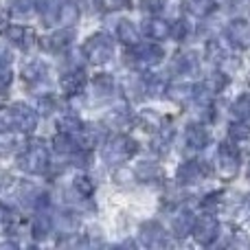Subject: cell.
<instances>
[{
	"label": "cell",
	"mask_w": 250,
	"mask_h": 250,
	"mask_svg": "<svg viewBox=\"0 0 250 250\" xmlns=\"http://www.w3.org/2000/svg\"><path fill=\"white\" fill-rule=\"evenodd\" d=\"M230 136L235 138V141H244V138L250 136V127L244 121H237L230 125Z\"/></svg>",
	"instance_id": "8d00e7d4"
},
{
	"label": "cell",
	"mask_w": 250,
	"mask_h": 250,
	"mask_svg": "<svg viewBox=\"0 0 250 250\" xmlns=\"http://www.w3.org/2000/svg\"><path fill=\"white\" fill-rule=\"evenodd\" d=\"M4 35L9 38V42H13L16 46H20V48H29L31 44H33V31L26 29V26H22V24L9 26Z\"/></svg>",
	"instance_id": "2e32d148"
},
{
	"label": "cell",
	"mask_w": 250,
	"mask_h": 250,
	"mask_svg": "<svg viewBox=\"0 0 250 250\" xmlns=\"http://www.w3.org/2000/svg\"><path fill=\"white\" fill-rule=\"evenodd\" d=\"M138 29L134 26V22H129V20H121L119 22V26H117V40L121 44H125V46H136L138 44Z\"/></svg>",
	"instance_id": "ac0fdd59"
},
{
	"label": "cell",
	"mask_w": 250,
	"mask_h": 250,
	"mask_svg": "<svg viewBox=\"0 0 250 250\" xmlns=\"http://www.w3.org/2000/svg\"><path fill=\"white\" fill-rule=\"evenodd\" d=\"M92 86H95V90H97V97L105 99V97H110L114 92V79L110 77V75H97Z\"/></svg>",
	"instance_id": "cb8c5ba5"
},
{
	"label": "cell",
	"mask_w": 250,
	"mask_h": 250,
	"mask_svg": "<svg viewBox=\"0 0 250 250\" xmlns=\"http://www.w3.org/2000/svg\"><path fill=\"white\" fill-rule=\"evenodd\" d=\"M141 121L145 123L147 129H160V117H158V114H149L145 110V112L141 114Z\"/></svg>",
	"instance_id": "f35d334b"
},
{
	"label": "cell",
	"mask_w": 250,
	"mask_h": 250,
	"mask_svg": "<svg viewBox=\"0 0 250 250\" xmlns=\"http://www.w3.org/2000/svg\"><path fill=\"white\" fill-rule=\"evenodd\" d=\"M77 20H79V7H77V4H75L73 0H66V2H62L60 18H57V22H62L64 26H73Z\"/></svg>",
	"instance_id": "44dd1931"
},
{
	"label": "cell",
	"mask_w": 250,
	"mask_h": 250,
	"mask_svg": "<svg viewBox=\"0 0 250 250\" xmlns=\"http://www.w3.org/2000/svg\"><path fill=\"white\" fill-rule=\"evenodd\" d=\"M132 57L143 66H156V64L163 62L165 51L156 42H147V44L138 42L136 46H134V51H132Z\"/></svg>",
	"instance_id": "9c48e42d"
},
{
	"label": "cell",
	"mask_w": 250,
	"mask_h": 250,
	"mask_svg": "<svg viewBox=\"0 0 250 250\" xmlns=\"http://www.w3.org/2000/svg\"><path fill=\"white\" fill-rule=\"evenodd\" d=\"M202 86L207 88L211 95H217V92H222V88L226 86V75H224V73H222V75H220V73H213L211 77L204 79Z\"/></svg>",
	"instance_id": "f546056e"
},
{
	"label": "cell",
	"mask_w": 250,
	"mask_h": 250,
	"mask_svg": "<svg viewBox=\"0 0 250 250\" xmlns=\"http://www.w3.org/2000/svg\"><path fill=\"white\" fill-rule=\"evenodd\" d=\"M163 90H167L163 79H154V83L149 82V86H147V95H151V97H158Z\"/></svg>",
	"instance_id": "ab89813d"
},
{
	"label": "cell",
	"mask_w": 250,
	"mask_h": 250,
	"mask_svg": "<svg viewBox=\"0 0 250 250\" xmlns=\"http://www.w3.org/2000/svg\"><path fill=\"white\" fill-rule=\"evenodd\" d=\"M60 83H62V90H64L66 95H77V92H82L83 83H86V73H83L82 68H73V70L62 75Z\"/></svg>",
	"instance_id": "4fadbf2b"
},
{
	"label": "cell",
	"mask_w": 250,
	"mask_h": 250,
	"mask_svg": "<svg viewBox=\"0 0 250 250\" xmlns=\"http://www.w3.org/2000/svg\"><path fill=\"white\" fill-rule=\"evenodd\" d=\"M145 11H160V0H143Z\"/></svg>",
	"instance_id": "7bdbcfd3"
},
{
	"label": "cell",
	"mask_w": 250,
	"mask_h": 250,
	"mask_svg": "<svg viewBox=\"0 0 250 250\" xmlns=\"http://www.w3.org/2000/svg\"><path fill=\"white\" fill-rule=\"evenodd\" d=\"M248 82H250V75H248Z\"/></svg>",
	"instance_id": "7dc6e473"
},
{
	"label": "cell",
	"mask_w": 250,
	"mask_h": 250,
	"mask_svg": "<svg viewBox=\"0 0 250 250\" xmlns=\"http://www.w3.org/2000/svg\"><path fill=\"white\" fill-rule=\"evenodd\" d=\"M185 7L189 13L198 18H207L215 9V0H185Z\"/></svg>",
	"instance_id": "7402d4cb"
},
{
	"label": "cell",
	"mask_w": 250,
	"mask_h": 250,
	"mask_svg": "<svg viewBox=\"0 0 250 250\" xmlns=\"http://www.w3.org/2000/svg\"><path fill=\"white\" fill-rule=\"evenodd\" d=\"M53 145H55V151H57V154L70 156V154H75V151H77L79 143H75L70 134H64V132H62V134H57V136L53 138Z\"/></svg>",
	"instance_id": "603a6c76"
},
{
	"label": "cell",
	"mask_w": 250,
	"mask_h": 250,
	"mask_svg": "<svg viewBox=\"0 0 250 250\" xmlns=\"http://www.w3.org/2000/svg\"><path fill=\"white\" fill-rule=\"evenodd\" d=\"M173 70L178 75H193L198 70V57L193 53H180L173 60Z\"/></svg>",
	"instance_id": "ffe728a7"
},
{
	"label": "cell",
	"mask_w": 250,
	"mask_h": 250,
	"mask_svg": "<svg viewBox=\"0 0 250 250\" xmlns=\"http://www.w3.org/2000/svg\"><path fill=\"white\" fill-rule=\"evenodd\" d=\"M114 55V40L105 33H95L83 44V57L90 64H105Z\"/></svg>",
	"instance_id": "3957f363"
},
{
	"label": "cell",
	"mask_w": 250,
	"mask_h": 250,
	"mask_svg": "<svg viewBox=\"0 0 250 250\" xmlns=\"http://www.w3.org/2000/svg\"><path fill=\"white\" fill-rule=\"evenodd\" d=\"M207 167H204L200 160H189V163H182L180 167H178V182L180 185H193V182H200L204 176H207Z\"/></svg>",
	"instance_id": "30bf717a"
},
{
	"label": "cell",
	"mask_w": 250,
	"mask_h": 250,
	"mask_svg": "<svg viewBox=\"0 0 250 250\" xmlns=\"http://www.w3.org/2000/svg\"><path fill=\"white\" fill-rule=\"evenodd\" d=\"M138 151V145L134 138L125 136V134H119V136H112L110 141H105L104 145V160L110 165H121L125 160H129L134 154Z\"/></svg>",
	"instance_id": "6da1fadb"
},
{
	"label": "cell",
	"mask_w": 250,
	"mask_h": 250,
	"mask_svg": "<svg viewBox=\"0 0 250 250\" xmlns=\"http://www.w3.org/2000/svg\"><path fill=\"white\" fill-rule=\"evenodd\" d=\"M160 11H165V16L169 18V20H180L182 11H185V4H182V0H163V4H160Z\"/></svg>",
	"instance_id": "484cf974"
},
{
	"label": "cell",
	"mask_w": 250,
	"mask_h": 250,
	"mask_svg": "<svg viewBox=\"0 0 250 250\" xmlns=\"http://www.w3.org/2000/svg\"><path fill=\"white\" fill-rule=\"evenodd\" d=\"M11 82H13L11 64H4V62H0V95H2V92L7 90L9 86H11Z\"/></svg>",
	"instance_id": "e575fe53"
},
{
	"label": "cell",
	"mask_w": 250,
	"mask_h": 250,
	"mask_svg": "<svg viewBox=\"0 0 250 250\" xmlns=\"http://www.w3.org/2000/svg\"><path fill=\"white\" fill-rule=\"evenodd\" d=\"M246 173H248V180H250V165H248V171Z\"/></svg>",
	"instance_id": "f6af8a7d"
},
{
	"label": "cell",
	"mask_w": 250,
	"mask_h": 250,
	"mask_svg": "<svg viewBox=\"0 0 250 250\" xmlns=\"http://www.w3.org/2000/svg\"><path fill=\"white\" fill-rule=\"evenodd\" d=\"M7 29H9L7 16H2V13H0V33H7Z\"/></svg>",
	"instance_id": "ee69618b"
},
{
	"label": "cell",
	"mask_w": 250,
	"mask_h": 250,
	"mask_svg": "<svg viewBox=\"0 0 250 250\" xmlns=\"http://www.w3.org/2000/svg\"><path fill=\"white\" fill-rule=\"evenodd\" d=\"M38 7L35 0H11V13L13 16H29L33 9Z\"/></svg>",
	"instance_id": "d6a6232c"
},
{
	"label": "cell",
	"mask_w": 250,
	"mask_h": 250,
	"mask_svg": "<svg viewBox=\"0 0 250 250\" xmlns=\"http://www.w3.org/2000/svg\"><path fill=\"white\" fill-rule=\"evenodd\" d=\"M233 237H235V239H233V246H239V244H242L244 248H248V246H250V242H248L246 235H244V230H235Z\"/></svg>",
	"instance_id": "b9f144b4"
},
{
	"label": "cell",
	"mask_w": 250,
	"mask_h": 250,
	"mask_svg": "<svg viewBox=\"0 0 250 250\" xmlns=\"http://www.w3.org/2000/svg\"><path fill=\"white\" fill-rule=\"evenodd\" d=\"M16 147V138L11 136V129H0V154H7Z\"/></svg>",
	"instance_id": "d590c367"
},
{
	"label": "cell",
	"mask_w": 250,
	"mask_h": 250,
	"mask_svg": "<svg viewBox=\"0 0 250 250\" xmlns=\"http://www.w3.org/2000/svg\"><path fill=\"white\" fill-rule=\"evenodd\" d=\"M173 233L176 237H187V235L193 233V226H195V215L189 211V208H182L173 215Z\"/></svg>",
	"instance_id": "5bb4252c"
},
{
	"label": "cell",
	"mask_w": 250,
	"mask_h": 250,
	"mask_svg": "<svg viewBox=\"0 0 250 250\" xmlns=\"http://www.w3.org/2000/svg\"><path fill=\"white\" fill-rule=\"evenodd\" d=\"M95 182H92V178L88 176H77L75 178V191H77L82 198H90L92 193H95Z\"/></svg>",
	"instance_id": "83f0119b"
},
{
	"label": "cell",
	"mask_w": 250,
	"mask_h": 250,
	"mask_svg": "<svg viewBox=\"0 0 250 250\" xmlns=\"http://www.w3.org/2000/svg\"><path fill=\"white\" fill-rule=\"evenodd\" d=\"M145 35L154 42H160V40H167L171 35V22L160 20V18H151V20L145 22Z\"/></svg>",
	"instance_id": "9a60e30c"
},
{
	"label": "cell",
	"mask_w": 250,
	"mask_h": 250,
	"mask_svg": "<svg viewBox=\"0 0 250 250\" xmlns=\"http://www.w3.org/2000/svg\"><path fill=\"white\" fill-rule=\"evenodd\" d=\"M73 31H70V26H66V29L57 31V33L48 35V38H44L46 42H44V46L51 48V51H64V48L70 46V42H73Z\"/></svg>",
	"instance_id": "e0dca14e"
},
{
	"label": "cell",
	"mask_w": 250,
	"mask_h": 250,
	"mask_svg": "<svg viewBox=\"0 0 250 250\" xmlns=\"http://www.w3.org/2000/svg\"><path fill=\"white\" fill-rule=\"evenodd\" d=\"M226 38L235 48H250V22L244 18H235L229 26H226Z\"/></svg>",
	"instance_id": "52a82bcc"
},
{
	"label": "cell",
	"mask_w": 250,
	"mask_h": 250,
	"mask_svg": "<svg viewBox=\"0 0 250 250\" xmlns=\"http://www.w3.org/2000/svg\"><path fill=\"white\" fill-rule=\"evenodd\" d=\"M138 237H141V244L147 248H165L167 246V233L165 229L158 224V222H145L138 230Z\"/></svg>",
	"instance_id": "8992f818"
},
{
	"label": "cell",
	"mask_w": 250,
	"mask_h": 250,
	"mask_svg": "<svg viewBox=\"0 0 250 250\" xmlns=\"http://www.w3.org/2000/svg\"><path fill=\"white\" fill-rule=\"evenodd\" d=\"M191 90H193V88L187 86V83H171V86L167 88V95H169V99H173V101H185L187 97L193 95Z\"/></svg>",
	"instance_id": "1f68e13d"
},
{
	"label": "cell",
	"mask_w": 250,
	"mask_h": 250,
	"mask_svg": "<svg viewBox=\"0 0 250 250\" xmlns=\"http://www.w3.org/2000/svg\"><path fill=\"white\" fill-rule=\"evenodd\" d=\"M222 226L220 222L215 220L213 215H202L200 220H195V226H193V239L200 244V246H211L213 242L217 239V235H220Z\"/></svg>",
	"instance_id": "5b68a950"
},
{
	"label": "cell",
	"mask_w": 250,
	"mask_h": 250,
	"mask_svg": "<svg viewBox=\"0 0 250 250\" xmlns=\"http://www.w3.org/2000/svg\"><path fill=\"white\" fill-rule=\"evenodd\" d=\"M233 117L235 121H248L250 119V95H242L233 104Z\"/></svg>",
	"instance_id": "d4e9b609"
},
{
	"label": "cell",
	"mask_w": 250,
	"mask_h": 250,
	"mask_svg": "<svg viewBox=\"0 0 250 250\" xmlns=\"http://www.w3.org/2000/svg\"><path fill=\"white\" fill-rule=\"evenodd\" d=\"M242 167V154L233 143H222L217 149V173L222 180H235Z\"/></svg>",
	"instance_id": "277c9868"
},
{
	"label": "cell",
	"mask_w": 250,
	"mask_h": 250,
	"mask_svg": "<svg viewBox=\"0 0 250 250\" xmlns=\"http://www.w3.org/2000/svg\"><path fill=\"white\" fill-rule=\"evenodd\" d=\"M18 167L26 173H33V176L44 173L48 169V149H46V145L40 143V141L31 143V145L18 156Z\"/></svg>",
	"instance_id": "7a4b0ae2"
},
{
	"label": "cell",
	"mask_w": 250,
	"mask_h": 250,
	"mask_svg": "<svg viewBox=\"0 0 250 250\" xmlns=\"http://www.w3.org/2000/svg\"><path fill=\"white\" fill-rule=\"evenodd\" d=\"M185 143L189 149L193 151H200V149H207L208 143H211V134H208V129L204 127V125H189L185 132Z\"/></svg>",
	"instance_id": "8fae6325"
},
{
	"label": "cell",
	"mask_w": 250,
	"mask_h": 250,
	"mask_svg": "<svg viewBox=\"0 0 250 250\" xmlns=\"http://www.w3.org/2000/svg\"><path fill=\"white\" fill-rule=\"evenodd\" d=\"M38 11L42 16L44 24H55L57 18H60V7L62 2L60 0H38Z\"/></svg>",
	"instance_id": "d6986e66"
},
{
	"label": "cell",
	"mask_w": 250,
	"mask_h": 250,
	"mask_svg": "<svg viewBox=\"0 0 250 250\" xmlns=\"http://www.w3.org/2000/svg\"><path fill=\"white\" fill-rule=\"evenodd\" d=\"M44 75H46V70H44V66L40 64V62H31V64L24 66V79L29 83H35V82H40V79H44Z\"/></svg>",
	"instance_id": "4dcf8cb0"
},
{
	"label": "cell",
	"mask_w": 250,
	"mask_h": 250,
	"mask_svg": "<svg viewBox=\"0 0 250 250\" xmlns=\"http://www.w3.org/2000/svg\"><path fill=\"white\" fill-rule=\"evenodd\" d=\"M134 176H136V180L143 182V185H151V182L163 180V169H160V165H156V163L143 160V163H138L136 167H134Z\"/></svg>",
	"instance_id": "7c38bea8"
},
{
	"label": "cell",
	"mask_w": 250,
	"mask_h": 250,
	"mask_svg": "<svg viewBox=\"0 0 250 250\" xmlns=\"http://www.w3.org/2000/svg\"><path fill=\"white\" fill-rule=\"evenodd\" d=\"M60 132H64V134H70V136H77L79 134V129L83 127V123L79 121L77 117H62L60 119Z\"/></svg>",
	"instance_id": "f1b7e54d"
},
{
	"label": "cell",
	"mask_w": 250,
	"mask_h": 250,
	"mask_svg": "<svg viewBox=\"0 0 250 250\" xmlns=\"http://www.w3.org/2000/svg\"><path fill=\"white\" fill-rule=\"evenodd\" d=\"M51 229H53L51 217L44 215V213L40 211V215L35 217V222H33V235H35L38 239H42V237H46V235L51 233Z\"/></svg>",
	"instance_id": "4316f807"
},
{
	"label": "cell",
	"mask_w": 250,
	"mask_h": 250,
	"mask_svg": "<svg viewBox=\"0 0 250 250\" xmlns=\"http://www.w3.org/2000/svg\"><path fill=\"white\" fill-rule=\"evenodd\" d=\"M207 53H208V57H211L213 62H217V64H222V62L229 57V51H226V48L222 46L220 42H215V40H213V42H208Z\"/></svg>",
	"instance_id": "836d02e7"
},
{
	"label": "cell",
	"mask_w": 250,
	"mask_h": 250,
	"mask_svg": "<svg viewBox=\"0 0 250 250\" xmlns=\"http://www.w3.org/2000/svg\"><path fill=\"white\" fill-rule=\"evenodd\" d=\"M9 222H11V208L0 202V226H7Z\"/></svg>",
	"instance_id": "60d3db41"
},
{
	"label": "cell",
	"mask_w": 250,
	"mask_h": 250,
	"mask_svg": "<svg viewBox=\"0 0 250 250\" xmlns=\"http://www.w3.org/2000/svg\"><path fill=\"white\" fill-rule=\"evenodd\" d=\"M248 207H250V195H248Z\"/></svg>",
	"instance_id": "bcb514c9"
},
{
	"label": "cell",
	"mask_w": 250,
	"mask_h": 250,
	"mask_svg": "<svg viewBox=\"0 0 250 250\" xmlns=\"http://www.w3.org/2000/svg\"><path fill=\"white\" fill-rule=\"evenodd\" d=\"M0 129H16L13 127V112L9 108H0Z\"/></svg>",
	"instance_id": "74e56055"
},
{
	"label": "cell",
	"mask_w": 250,
	"mask_h": 250,
	"mask_svg": "<svg viewBox=\"0 0 250 250\" xmlns=\"http://www.w3.org/2000/svg\"><path fill=\"white\" fill-rule=\"evenodd\" d=\"M13 127L20 132H33L38 127V112L33 108H29L26 104H13Z\"/></svg>",
	"instance_id": "ba28073f"
}]
</instances>
